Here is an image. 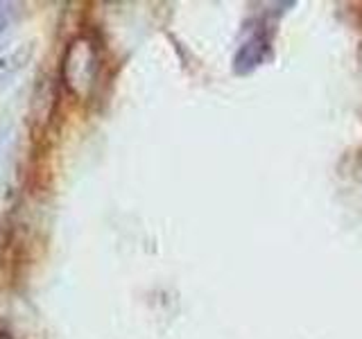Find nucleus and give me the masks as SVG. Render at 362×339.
Returning a JSON list of instances; mask_svg holds the SVG:
<instances>
[{
    "instance_id": "nucleus-1",
    "label": "nucleus",
    "mask_w": 362,
    "mask_h": 339,
    "mask_svg": "<svg viewBox=\"0 0 362 339\" xmlns=\"http://www.w3.org/2000/svg\"><path fill=\"white\" fill-rule=\"evenodd\" d=\"M100 75V48L90 37H77L66 45L62 82L75 95H88Z\"/></svg>"
},
{
    "instance_id": "nucleus-2",
    "label": "nucleus",
    "mask_w": 362,
    "mask_h": 339,
    "mask_svg": "<svg viewBox=\"0 0 362 339\" xmlns=\"http://www.w3.org/2000/svg\"><path fill=\"white\" fill-rule=\"evenodd\" d=\"M9 23H11V9L9 5L0 3V32H5L9 28Z\"/></svg>"
}]
</instances>
